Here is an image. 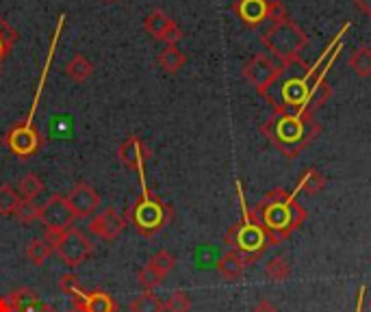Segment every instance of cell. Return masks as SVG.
<instances>
[{
  "mask_svg": "<svg viewBox=\"0 0 371 312\" xmlns=\"http://www.w3.org/2000/svg\"><path fill=\"white\" fill-rule=\"evenodd\" d=\"M326 184H328V178L317 167H309L302 174V178H300V182H298V186H295L293 193H304V195H311L313 198V195H319L326 189Z\"/></svg>",
  "mask_w": 371,
  "mask_h": 312,
  "instance_id": "2e32d148",
  "label": "cell"
},
{
  "mask_svg": "<svg viewBox=\"0 0 371 312\" xmlns=\"http://www.w3.org/2000/svg\"><path fill=\"white\" fill-rule=\"evenodd\" d=\"M65 200H67V206H70L72 215L77 217V219H85V217L94 215L96 208L100 206L98 191L92 184H87V182L74 184L70 189V193L65 195Z\"/></svg>",
  "mask_w": 371,
  "mask_h": 312,
  "instance_id": "30bf717a",
  "label": "cell"
},
{
  "mask_svg": "<svg viewBox=\"0 0 371 312\" xmlns=\"http://www.w3.org/2000/svg\"><path fill=\"white\" fill-rule=\"evenodd\" d=\"M367 306H369V310H371V295H369V299H367Z\"/></svg>",
  "mask_w": 371,
  "mask_h": 312,
  "instance_id": "f35d334b",
  "label": "cell"
},
{
  "mask_svg": "<svg viewBox=\"0 0 371 312\" xmlns=\"http://www.w3.org/2000/svg\"><path fill=\"white\" fill-rule=\"evenodd\" d=\"M118 159L120 163L131 169V172H141L143 165L153 159V150L148 147L139 137H128L120 147H118Z\"/></svg>",
  "mask_w": 371,
  "mask_h": 312,
  "instance_id": "7c38bea8",
  "label": "cell"
},
{
  "mask_svg": "<svg viewBox=\"0 0 371 312\" xmlns=\"http://www.w3.org/2000/svg\"><path fill=\"white\" fill-rule=\"evenodd\" d=\"M163 280H165V276H161V273H159L157 269H153L150 264H145V267L137 273V282H139V286L145 289V291L157 289L159 284H163Z\"/></svg>",
  "mask_w": 371,
  "mask_h": 312,
  "instance_id": "83f0119b",
  "label": "cell"
},
{
  "mask_svg": "<svg viewBox=\"0 0 371 312\" xmlns=\"http://www.w3.org/2000/svg\"><path fill=\"white\" fill-rule=\"evenodd\" d=\"M254 213L261 221L270 245H280L298 230L309 213L298 202V193H289L282 186H274L263 195V200L254 206Z\"/></svg>",
  "mask_w": 371,
  "mask_h": 312,
  "instance_id": "7a4b0ae2",
  "label": "cell"
},
{
  "mask_svg": "<svg viewBox=\"0 0 371 312\" xmlns=\"http://www.w3.org/2000/svg\"><path fill=\"white\" fill-rule=\"evenodd\" d=\"M37 215H40V204L28 202V200H22V206H20L18 213H16V217H18L22 223H31V221H35Z\"/></svg>",
  "mask_w": 371,
  "mask_h": 312,
  "instance_id": "4dcf8cb0",
  "label": "cell"
},
{
  "mask_svg": "<svg viewBox=\"0 0 371 312\" xmlns=\"http://www.w3.org/2000/svg\"><path fill=\"white\" fill-rule=\"evenodd\" d=\"M128 225L126 217L116 208H104L89 221V232L102 241H116Z\"/></svg>",
  "mask_w": 371,
  "mask_h": 312,
  "instance_id": "8fae6325",
  "label": "cell"
},
{
  "mask_svg": "<svg viewBox=\"0 0 371 312\" xmlns=\"http://www.w3.org/2000/svg\"><path fill=\"white\" fill-rule=\"evenodd\" d=\"M104 3H116V0H104Z\"/></svg>",
  "mask_w": 371,
  "mask_h": 312,
  "instance_id": "ab89813d",
  "label": "cell"
},
{
  "mask_svg": "<svg viewBox=\"0 0 371 312\" xmlns=\"http://www.w3.org/2000/svg\"><path fill=\"white\" fill-rule=\"evenodd\" d=\"M42 312H59V310H55V308H52V306H48V303H46V306H44V310H42Z\"/></svg>",
  "mask_w": 371,
  "mask_h": 312,
  "instance_id": "74e56055",
  "label": "cell"
},
{
  "mask_svg": "<svg viewBox=\"0 0 371 312\" xmlns=\"http://www.w3.org/2000/svg\"><path fill=\"white\" fill-rule=\"evenodd\" d=\"M72 306L77 312H116L118 303L104 291H92V293H81L72 299Z\"/></svg>",
  "mask_w": 371,
  "mask_h": 312,
  "instance_id": "5bb4252c",
  "label": "cell"
},
{
  "mask_svg": "<svg viewBox=\"0 0 371 312\" xmlns=\"http://www.w3.org/2000/svg\"><path fill=\"white\" fill-rule=\"evenodd\" d=\"M159 65L163 72L167 74H176L178 69H182V65L187 63V55H184L182 50H178L176 46H167L159 57H157Z\"/></svg>",
  "mask_w": 371,
  "mask_h": 312,
  "instance_id": "44dd1931",
  "label": "cell"
},
{
  "mask_svg": "<svg viewBox=\"0 0 371 312\" xmlns=\"http://www.w3.org/2000/svg\"><path fill=\"white\" fill-rule=\"evenodd\" d=\"M265 276L272 282H284L291 276V262L284 256H274L265 262Z\"/></svg>",
  "mask_w": 371,
  "mask_h": 312,
  "instance_id": "603a6c76",
  "label": "cell"
},
{
  "mask_svg": "<svg viewBox=\"0 0 371 312\" xmlns=\"http://www.w3.org/2000/svg\"><path fill=\"white\" fill-rule=\"evenodd\" d=\"M354 5L371 20V0H354Z\"/></svg>",
  "mask_w": 371,
  "mask_h": 312,
  "instance_id": "d590c367",
  "label": "cell"
},
{
  "mask_svg": "<svg viewBox=\"0 0 371 312\" xmlns=\"http://www.w3.org/2000/svg\"><path fill=\"white\" fill-rule=\"evenodd\" d=\"M289 20V11L287 7L280 3V0H270V9H267V22L272 24H278V22H284Z\"/></svg>",
  "mask_w": 371,
  "mask_h": 312,
  "instance_id": "1f68e13d",
  "label": "cell"
},
{
  "mask_svg": "<svg viewBox=\"0 0 371 312\" xmlns=\"http://www.w3.org/2000/svg\"><path fill=\"white\" fill-rule=\"evenodd\" d=\"M362 303H365V286H360V291H358V299H356V312H362Z\"/></svg>",
  "mask_w": 371,
  "mask_h": 312,
  "instance_id": "8d00e7d4",
  "label": "cell"
},
{
  "mask_svg": "<svg viewBox=\"0 0 371 312\" xmlns=\"http://www.w3.org/2000/svg\"><path fill=\"white\" fill-rule=\"evenodd\" d=\"M44 239L52 245V250L59 254L63 264L70 269L81 267L94 254V243L87 239V234L74 225L63 232H52V234L46 232Z\"/></svg>",
  "mask_w": 371,
  "mask_h": 312,
  "instance_id": "8992f818",
  "label": "cell"
},
{
  "mask_svg": "<svg viewBox=\"0 0 371 312\" xmlns=\"http://www.w3.org/2000/svg\"><path fill=\"white\" fill-rule=\"evenodd\" d=\"M52 252H55V250H52V245H50L46 239H33V241L28 243V247H26V258H28L35 267H42V264H46V260L50 258Z\"/></svg>",
  "mask_w": 371,
  "mask_h": 312,
  "instance_id": "cb8c5ba5",
  "label": "cell"
},
{
  "mask_svg": "<svg viewBox=\"0 0 371 312\" xmlns=\"http://www.w3.org/2000/svg\"><path fill=\"white\" fill-rule=\"evenodd\" d=\"M252 312H278V306L270 299H258L252 308Z\"/></svg>",
  "mask_w": 371,
  "mask_h": 312,
  "instance_id": "836d02e7",
  "label": "cell"
},
{
  "mask_svg": "<svg viewBox=\"0 0 371 312\" xmlns=\"http://www.w3.org/2000/svg\"><path fill=\"white\" fill-rule=\"evenodd\" d=\"M148 264H150L153 269H157L161 276H170V273L174 271V267H176V256L172 254V252H167V250H161V252H157L150 260H148Z\"/></svg>",
  "mask_w": 371,
  "mask_h": 312,
  "instance_id": "4316f807",
  "label": "cell"
},
{
  "mask_svg": "<svg viewBox=\"0 0 371 312\" xmlns=\"http://www.w3.org/2000/svg\"><path fill=\"white\" fill-rule=\"evenodd\" d=\"M37 219L44 223L48 234H52V232H63V230L72 228L77 217L72 215L67 200L63 198V195L55 193L44 204H40V215H37Z\"/></svg>",
  "mask_w": 371,
  "mask_h": 312,
  "instance_id": "9c48e42d",
  "label": "cell"
},
{
  "mask_svg": "<svg viewBox=\"0 0 371 312\" xmlns=\"http://www.w3.org/2000/svg\"><path fill=\"white\" fill-rule=\"evenodd\" d=\"M237 191H239V204H241V221L235 223L226 234H224V243L239 252L245 258V264H254L258 258L265 254V250L270 247L267 237H265V230L258 221L254 208L248 206L245 202V195L241 189V182H237Z\"/></svg>",
  "mask_w": 371,
  "mask_h": 312,
  "instance_id": "3957f363",
  "label": "cell"
},
{
  "mask_svg": "<svg viewBox=\"0 0 371 312\" xmlns=\"http://www.w3.org/2000/svg\"><path fill=\"white\" fill-rule=\"evenodd\" d=\"M267 9L270 0H235L233 5V11L248 28H256L267 22Z\"/></svg>",
  "mask_w": 371,
  "mask_h": 312,
  "instance_id": "4fadbf2b",
  "label": "cell"
},
{
  "mask_svg": "<svg viewBox=\"0 0 371 312\" xmlns=\"http://www.w3.org/2000/svg\"><path fill=\"white\" fill-rule=\"evenodd\" d=\"M11 295H13L16 312H42L46 306L31 289H18V291H11Z\"/></svg>",
  "mask_w": 371,
  "mask_h": 312,
  "instance_id": "e0dca14e",
  "label": "cell"
},
{
  "mask_svg": "<svg viewBox=\"0 0 371 312\" xmlns=\"http://www.w3.org/2000/svg\"><path fill=\"white\" fill-rule=\"evenodd\" d=\"M0 312H16V303H13V295L11 293L0 297Z\"/></svg>",
  "mask_w": 371,
  "mask_h": 312,
  "instance_id": "e575fe53",
  "label": "cell"
},
{
  "mask_svg": "<svg viewBox=\"0 0 371 312\" xmlns=\"http://www.w3.org/2000/svg\"><path fill=\"white\" fill-rule=\"evenodd\" d=\"M243 78L245 81L258 91V94H265L276 81H278V76L282 74V63L280 61H274L270 55L265 52H258L254 55L241 69Z\"/></svg>",
  "mask_w": 371,
  "mask_h": 312,
  "instance_id": "52a82bcc",
  "label": "cell"
},
{
  "mask_svg": "<svg viewBox=\"0 0 371 312\" xmlns=\"http://www.w3.org/2000/svg\"><path fill=\"white\" fill-rule=\"evenodd\" d=\"M245 267H248V264H245V258H243L239 252H235V250H228L224 256H221V258L217 260L219 276L224 278V280H228V282L239 280V278L243 276Z\"/></svg>",
  "mask_w": 371,
  "mask_h": 312,
  "instance_id": "9a60e30c",
  "label": "cell"
},
{
  "mask_svg": "<svg viewBox=\"0 0 371 312\" xmlns=\"http://www.w3.org/2000/svg\"><path fill=\"white\" fill-rule=\"evenodd\" d=\"M20 206H22L20 193L11 184H0V215L11 217V215L18 213Z\"/></svg>",
  "mask_w": 371,
  "mask_h": 312,
  "instance_id": "7402d4cb",
  "label": "cell"
},
{
  "mask_svg": "<svg viewBox=\"0 0 371 312\" xmlns=\"http://www.w3.org/2000/svg\"><path fill=\"white\" fill-rule=\"evenodd\" d=\"M261 44L280 63H291V61H298L300 52L309 46V35L298 22H293L289 18L284 22L272 24L261 35Z\"/></svg>",
  "mask_w": 371,
  "mask_h": 312,
  "instance_id": "5b68a950",
  "label": "cell"
},
{
  "mask_svg": "<svg viewBox=\"0 0 371 312\" xmlns=\"http://www.w3.org/2000/svg\"><path fill=\"white\" fill-rule=\"evenodd\" d=\"M3 141L20 161H28L31 156H35L46 143L44 135L37 130L31 122H20V124L11 126Z\"/></svg>",
  "mask_w": 371,
  "mask_h": 312,
  "instance_id": "ba28073f",
  "label": "cell"
},
{
  "mask_svg": "<svg viewBox=\"0 0 371 312\" xmlns=\"http://www.w3.org/2000/svg\"><path fill=\"white\" fill-rule=\"evenodd\" d=\"M348 65L358 78H369L371 76V46H358L350 55Z\"/></svg>",
  "mask_w": 371,
  "mask_h": 312,
  "instance_id": "d6986e66",
  "label": "cell"
},
{
  "mask_svg": "<svg viewBox=\"0 0 371 312\" xmlns=\"http://www.w3.org/2000/svg\"><path fill=\"white\" fill-rule=\"evenodd\" d=\"M192 310V297L184 291H174L165 301V312H189Z\"/></svg>",
  "mask_w": 371,
  "mask_h": 312,
  "instance_id": "f1b7e54d",
  "label": "cell"
},
{
  "mask_svg": "<svg viewBox=\"0 0 371 312\" xmlns=\"http://www.w3.org/2000/svg\"><path fill=\"white\" fill-rule=\"evenodd\" d=\"M44 191V180L35 174H26L22 180H20V198L22 200H28V202H35V198Z\"/></svg>",
  "mask_w": 371,
  "mask_h": 312,
  "instance_id": "484cf974",
  "label": "cell"
},
{
  "mask_svg": "<svg viewBox=\"0 0 371 312\" xmlns=\"http://www.w3.org/2000/svg\"><path fill=\"white\" fill-rule=\"evenodd\" d=\"M124 217L135 228L137 234H141L145 239H153L161 230H165V225L172 223L174 208L155 191L143 189V193L131 204Z\"/></svg>",
  "mask_w": 371,
  "mask_h": 312,
  "instance_id": "277c9868",
  "label": "cell"
},
{
  "mask_svg": "<svg viewBox=\"0 0 371 312\" xmlns=\"http://www.w3.org/2000/svg\"><path fill=\"white\" fill-rule=\"evenodd\" d=\"M182 37H184V35H182V28H180L176 22H172V24L167 26V30L161 35V42H165L167 46H176Z\"/></svg>",
  "mask_w": 371,
  "mask_h": 312,
  "instance_id": "d6a6232c",
  "label": "cell"
},
{
  "mask_svg": "<svg viewBox=\"0 0 371 312\" xmlns=\"http://www.w3.org/2000/svg\"><path fill=\"white\" fill-rule=\"evenodd\" d=\"M128 310L131 312H165V301L153 291H145L128 303Z\"/></svg>",
  "mask_w": 371,
  "mask_h": 312,
  "instance_id": "ffe728a7",
  "label": "cell"
},
{
  "mask_svg": "<svg viewBox=\"0 0 371 312\" xmlns=\"http://www.w3.org/2000/svg\"><path fill=\"white\" fill-rule=\"evenodd\" d=\"M261 133L287 159H298L321 135V124L309 111L274 108V113L261 124Z\"/></svg>",
  "mask_w": 371,
  "mask_h": 312,
  "instance_id": "6da1fadb",
  "label": "cell"
},
{
  "mask_svg": "<svg viewBox=\"0 0 371 312\" xmlns=\"http://www.w3.org/2000/svg\"><path fill=\"white\" fill-rule=\"evenodd\" d=\"M59 289H61L65 295H70L72 299L83 293V286H81V280H79L77 273H63L61 280H59Z\"/></svg>",
  "mask_w": 371,
  "mask_h": 312,
  "instance_id": "f546056e",
  "label": "cell"
},
{
  "mask_svg": "<svg viewBox=\"0 0 371 312\" xmlns=\"http://www.w3.org/2000/svg\"><path fill=\"white\" fill-rule=\"evenodd\" d=\"M174 20L165 13V11H161V9H155L150 16L145 18V30L150 33L155 39H161V35L167 30V26L172 24Z\"/></svg>",
  "mask_w": 371,
  "mask_h": 312,
  "instance_id": "d4e9b609",
  "label": "cell"
},
{
  "mask_svg": "<svg viewBox=\"0 0 371 312\" xmlns=\"http://www.w3.org/2000/svg\"><path fill=\"white\" fill-rule=\"evenodd\" d=\"M65 74L70 76V81H74V83H85L87 78L94 74V63L85 55H74L72 61L65 67Z\"/></svg>",
  "mask_w": 371,
  "mask_h": 312,
  "instance_id": "ac0fdd59",
  "label": "cell"
}]
</instances>
